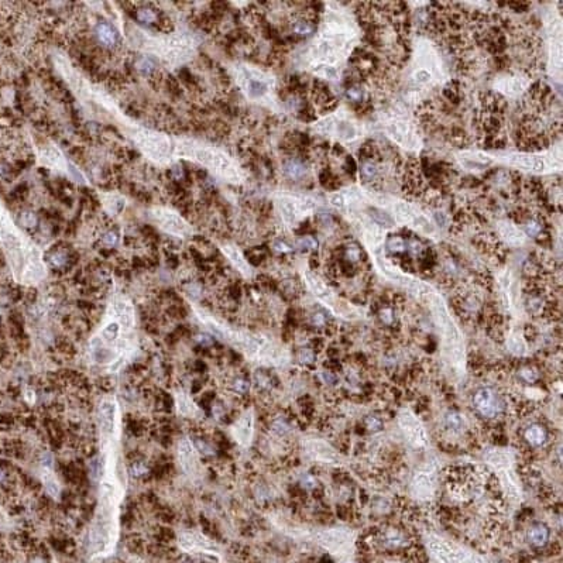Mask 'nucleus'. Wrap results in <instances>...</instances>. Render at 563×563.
Listing matches in <instances>:
<instances>
[{
    "label": "nucleus",
    "instance_id": "2eb2a0df",
    "mask_svg": "<svg viewBox=\"0 0 563 563\" xmlns=\"http://www.w3.org/2000/svg\"><path fill=\"white\" fill-rule=\"evenodd\" d=\"M175 401H177V409H178V412H180L181 415L192 418V416H196L198 414H199L198 407L195 405L194 401H192L187 394L178 393L177 397H175Z\"/></svg>",
    "mask_w": 563,
    "mask_h": 563
},
{
    "label": "nucleus",
    "instance_id": "f704fd0d",
    "mask_svg": "<svg viewBox=\"0 0 563 563\" xmlns=\"http://www.w3.org/2000/svg\"><path fill=\"white\" fill-rule=\"evenodd\" d=\"M180 78H181V80H184L187 85H189V86H194L195 83H196V82H195V78L192 76V74L188 71L187 68H184V69L180 71Z\"/></svg>",
    "mask_w": 563,
    "mask_h": 563
},
{
    "label": "nucleus",
    "instance_id": "4be33fe9",
    "mask_svg": "<svg viewBox=\"0 0 563 563\" xmlns=\"http://www.w3.org/2000/svg\"><path fill=\"white\" fill-rule=\"evenodd\" d=\"M296 246L299 247V250H302V251H316L318 250V240H316V237L314 235H305V236H301L299 239H298V241H296Z\"/></svg>",
    "mask_w": 563,
    "mask_h": 563
},
{
    "label": "nucleus",
    "instance_id": "393cba45",
    "mask_svg": "<svg viewBox=\"0 0 563 563\" xmlns=\"http://www.w3.org/2000/svg\"><path fill=\"white\" fill-rule=\"evenodd\" d=\"M507 346L515 355H525V352H527V344L519 336H511L508 342H507Z\"/></svg>",
    "mask_w": 563,
    "mask_h": 563
},
{
    "label": "nucleus",
    "instance_id": "ddd939ff",
    "mask_svg": "<svg viewBox=\"0 0 563 563\" xmlns=\"http://www.w3.org/2000/svg\"><path fill=\"white\" fill-rule=\"evenodd\" d=\"M527 536H528V542H530L532 546L541 548V546H545V545L548 543V541H549L550 531L545 524L536 523L531 527L530 530H528Z\"/></svg>",
    "mask_w": 563,
    "mask_h": 563
},
{
    "label": "nucleus",
    "instance_id": "cd10ccee",
    "mask_svg": "<svg viewBox=\"0 0 563 563\" xmlns=\"http://www.w3.org/2000/svg\"><path fill=\"white\" fill-rule=\"evenodd\" d=\"M518 377H519L525 384H534V382L538 380V373H536V370L532 369V367H524V369L519 370Z\"/></svg>",
    "mask_w": 563,
    "mask_h": 563
},
{
    "label": "nucleus",
    "instance_id": "79ce46f5",
    "mask_svg": "<svg viewBox=\"0 0 563 563\" xmlns=\"http://www.w3.org/2000/svg\"><path fill=\"white\" fill-rule=\"evenodd\" d=\"M323 380L326 382H335V377H332L330 373H323Z\"/></svg>",
    "mask_w": 563,
    "mask_h": 563
},
{
    "label": "nucleus",
    "instance_id": "2f4dec72",
    "mask_svg": "<svg viewBox=\"0 0 563 563\" xmlns=\"http://www.w3.org/2000/svg\"><path fill=\"white\" fill-rule=\"evenodd\" d=\"M364 425H366V428L369 429V430H371V432H378V430H381L382 428L381 419L374 415L367 416V418L364 419Z\"/></svg>",
    "mask_w": 563,
    "mask_h": 563
},
{
    "label": "nucleus",
    "instance_id": "e433bc0d",
    "mask_svg": "<svg viewBox=\"0 0 563 563\" xmlns=\"http://www.w3.org/2000/svg\"><path fill=\"white\" fill-rule=\"evenodd\" d=\"M233 388L237 391V393H240V394H244L246 391L248 389V382L244 381V380H241V378H239V380H236L235 381V385H233Z\"/></svg>",
    "mask_w": 563,
    "mask_h": 563
},
{
    "label": "nucleus",
    "instance_id": "39448f33",
    "mask_svg": "<svg viewBox=\"0 0 563 563\" xmlns=\"http://www.w3.org/2000/svg\"><path fill=\"white\" fill-rule=\"evenodd\" d=\"M178 460L181 464L182 470L185 471L188 476H195L198 471V453L195 446L191 442V439L184 438L178 443Z\"/></svg>",
    "mask_w": 563,
    "mask_h": 563
},
{
    "label": "nucleus",
    "instance_id": "b1692460",
    "mask_svg": "<svg viewBox=\"0 0 563 563\" xmlns=\"http://www.w3.org/2000/svg\"><path fill=\"white\" fill-rule=\"evenodd\" d=\"M50 262H51V264H53L54 267L57 268H64L67 267L68 264L71 263V258H69V255H68L67 251H62V250H54L53 255L50 257Z\"/></svg>",
    "mask_w": 563,
    "mask_h": 563
},
{
    "label": "nucleus",
    "instance_id": "ea45409f",
    "mask_svg": "<svg viewBox=\"0 0 563 563\" xmlns=\"http://www.w3.org/2000/svg\"><path fill=\"white\" fill-rule=\"evenodd\" d=\"M143 473H144V466H143V464H134L133 466L134 476H141Z\"/></svg>",
    "mask_w": 563,
    "mask_h": 563
},
{
    "label": "nucleus",
    "instance_id": "dca6fc26",
    "mask_svg": "<svg viewBox=\"0 0 563 563\" xmlns=\"http://www.w3.org/2000/svg\"><path fill=\"white\" fill-rule=\"evenodd\" d=\"M41 480H42V484H44V487H46L50 496L53 497V498H58L60 497V484H58L57 479L54 476L53 470L50 469V467H42L41 469Z\"/></svg>",
    "mask_w": 563,
    "mask_h": 563
},
{
    "label": "nucleus",
    "instance_id": "58836bf2",
    "mask_svg": "<svg viewBox=\"0 0 563 563\" xmlns=\"http://www.w3.org/2000/svg\"><path fill=\"white\" fill-rule=\"evenodd\" d=\"M41 463H42V467H51V464H53V457L50 455H44V457L41 459Z\"/></svg>",
    "mask_w": 563,
    "mask_h": 563
},
{
    "label": "nucleus",
    "instance_id": "f8f14e48",
    "mask_svg": "<svg viewBox=\"0 0 563 563\" xmlns=\"http://www.w3.org/2000/svg\"><path fill=\"white\" fill-rule=\"evenodd\" d=\"M96 38L101 42L103 47L106 48H113L117 46L119 42V34L114 30L113 26H110L109 23L102 21L99 24H96Z\"/></svg>",
    "mask_w": 563,
    "mask_h": 563
},
{
    "label": "nucleus",
    "instance_id": "4468645a",
    "mask_svg": "<svg viewBox=\"0 0 563 563\" xmlns=\"http://www.w3.org/2000/svg\"><path fill=\"white\" fill-rule=\"evenodd\" d=\"M524 436H525V441L530 443L531 446L539 448V446L545 445L546 441H548V430L542 425L534 423V425H531V426L525 429Z\"/></svg>",
    "mask_w": 563,
    "mask_h": 563
},
{
    "label": "nucleus",
    "instance_id": "0eeeda50",
    "mask_svg": "<svg viewBox=\"0 0 563 563\" xmlns=\"http://www.w3.org/2000/svg\"><path fill=\"white\" fill-rule=\"evenodd\" d=\"M253 432H254V416L251 411H247L232 426V435L236 439V442L240 443L241 446H248L253 439Z\"/></svg>",
    "mask_w": 563,
    "mask_h": 563
},
{
    "label": "nucleus",
    "instance_id": "c756f323",
    "mask_svg": "<svg viewBox=\"0 0 563 563\" xmlns=\"http://www.w3.org/2000/svg\"><path fill=\"white\" fill-rule=\"evenodd\" d=\"M273 248H274L275 251L278 253V254H291V253H294V248L291 247V244H288L285 240H282V239H277V240H274V243H273Z\"/></svg>",
    "mask_w": 563,
    "mask_h": 563
},
{
    "label": "nucleus",
    "instance_id": "412c9836",
    "mask_svg": "<svg viewBox=\"0 0 563 563\" xmlns=\"http://www.w3.org/2000/svg\"><path fill=\"white\" fill-rule=\"evenodd\" d=\"M267 254L268 248L264 247V246H257V247L248 248L247 251H246L247 260L253 263V264H260L267 257Z\"/></svg>",
    "mask_w": 563,
    "mask_h": 563
},
{
    "label": "nucleus",
    "instance_id": "c03bdc74",
    "mask_svg": "<svg viewBox=\"0 0 563 563\" xmlns=\"http://www.w3.org/2000/svg\"><path fill=\"white\" fill-rule=\"evenodd\" d=\"M31 563H46V562H44V560H42L41 557H35V559H33V560H31Z\"/></svg>",
    "mask_w": 563,
    "mask_h": 563
},
{
    "label": "nucleus",
    "instance_id": "9d476101",
    "mask_svg": "<svg viewBox=\"0 0 563 563\" xmlns=\"http://www.w3.org/2000/svg\"><path fill=\"white\" fill-rule=\"evenodd\" d=\"M307 452L311 457H314L315 460H319V462H336L337 460L333 449L321 441L309 442L307 445Z\"/></svg>",
    "mask_w": 563,
    "mask_h": 563
},
{
    "label": "nucleus",
    "instance_id": "7ed1b4c3",
    "mask_svg": "<svg viewBox=\"0 0 563 563\" xmlns=\"http://www.w3.org/2000/svg\"><path fill=\"white\" fill-rule=\"evenodd\" d=\"M398 423L405 438L416 448H425L428 445V435L421 421L411 411L404 409L398 415Z\"/></svg>",
    "mask_w": 563,
    "mask_h": 563
},
{
    "label": "nucleus",
    "instance_id": "a19ab883",
    "mask_svg": "<svg viewBox=\"0 0 563 563\" xmlns=\"http://www.w3.org/2000/svg\"><path fill=\"white\" fill-rule=\"evenodd\" d=\"M7 523H9V519H7L6 512L0 507V527H5V525H7Z\"/></svg>",
    "mask_w": 563,
    "mask_h": 563
},
{
    "label": "nucleus",
    "instance_id": "72a5a7b5",
    "mask_svg": "<svg viewBox=\"0 0 563 563\" xmlns=\"http://www.w3.org/2000/svg\"><path fill=\"white\" fill-rule=\"evenodd\" d=\"M298 360L302 364H311V363H314V360H315V353L311 349H302L301 352H299V355H298Z\"/></svg>",
    "mask_w": 563,
    "mask_h": 563
},
{
    "label": "nucleus",
    "instance_id": "f3484780",
    "mask_svg": "<svg viewBox=\"0 0 563 563\" xmlns=\"http://www.w3.org/2000/svg\"><path fill=\"white\" fill-rule=\"evenodd\" d=\"M443 422H445V426H446L448 430H450V432H459V430H462L464 428V416L460 412H457V411H450V412H448L445 415Z\"/></svg>",
    "mask_w": 563,
    "mask_h": 563
},
{
    "label": "nucleus",
    "instance_id": "a878e982",
    "mask_svg": "<svg viewBox=\"0 0 563 563\" xmlns=\"http://www.w3.org/2000/svg\"><path fill=\"white\" fill-rule=\"evenodd\" d=\"M136 19L140 21V23H144V24H150V23L158 21L157 14H155L154 10H153V9H147V7L139 9V10H137V14H136Z\"/></svg>",
    "mask_w": 563,
    "mask_h": 563
},
{
    "label": "nucleus",
    "instance_id": "9b49d317",
    "mask_svg": "<svg viewBox=\"0 0 563 563\" xmlns=\"http://www.w3.org/2000/svg\"><path fill=\"white\" fill-rule=\"evenodd\" d=\"M307 164L308 161L302 160V158L289 157L288 160L284 162V174L292 181H299L307 175V171H308Z\"/></svg>",
    "mask_w": 563,
    "mask_h": 563
},
{
    "label": "nucleus",
    "instance_id": "a211bd4d",
    "mask_svg": "<svg viewBox=\"0 0 563 563\" xmlns=\"http://www.w3.org/2000/svg\"><path fill=\"white\" fill-rule=\"evenodd\" d=\"M382 542H384L385 546L396 549V548L405 546V543H407V538L402 535V532H400V531L388 530L385 534H384V536H382Z\"/></svg>",
    "mask_w": 563,
    "mask_h": 563
},
{
    "label": "nucleus",
    "instance_id": "37998d69",
    "mask_svg": "<svg viewBox=\"0 0 563 563\" xmlns=\"http://www.w3.org/2000/svg\"><path fill=\"white\" fill-rule=\"evenodd\" d=\"M26 396H27V400H28V401H30V402L34 401V393H33V391H27Z\"/></svg>",
    "mask_w": 563,
    "mask_h": 563
},
{
    "label": "nucleus",
    "instance_id": "f257e3e1",
    "mask_svg": "<svg viewBox=\"0 0 563 563\" xmlns=\"http://www.w3.org/2000/svg\"><path fill=\"white\" fill-rule=\"evenodd\" d=\"M428 548L441 563H482L473 553L438 536H429Z\"/></svg>",
    "mask_w": 563,
    "mask_h": 563
},
{
    "label": "nucleus",
    "instance_id": "1a4fd4ad",
    "mask_svg": "<svg viewBox=\"0 0 563 563\" xmlns=\"http://www.w3.org/2000/svg\"><path fill=\"white\" fill-rule=\"evenodd\" d=\"M117 407L113 400H105L99 405V425L103 434L112 435L116 429Z\"/></svg>",
    "mask_w": 563,
    "mask_h": 563
},
{
    "label": "nucleus",
    "instance_id": "473e14b6",
    "mask_svg": "<svg viewBox=\"0 0 563 563\" xmlns=\"http://www.w3.org/2000/svg\"><path fill=\"white\" fill-rule=\"evenodd\" d=\"M266 91H267V86L260 80H251L250 82V94L253 96H262V95L266 94Z\"/></svg>",
    "mask_w": 563,
    "mask_h": 563
},
{
    "label": "nucleus",
    "instance_id": "20e7f679",
    "mask_svg": "<svg viewBox=\"0 0 563 563\" xmlns=\"http://www.w3.org/2000/svg\"><path fill=\"white\" fill-rule=\"evenodd\" d=\"M180 546L185 552H201V553H212L214 552V545L208 538L201 535L199 532L187 531L180 535Z\"/></svg>",
    "mask_w": 563,
    "mask_h": 563
},
{
    "label": "nucleus",
    "instance_id": "f03ea898",
    "mask_svg": "<svg viewBox=\"0 0 563 563\" xmlns=\"http://www.w3.org/2000/svg\"><path fill=\"white\" fill-rule=\"evenodd\" d=\"M473 407L483 418H497L504 411V401L501 396L491 387L479 388L473 396Z\"/></svg>",
    "mask_w": 563,
    "mask_h": 563
},
{
    "label": "nucleus",
    "instance_id": "6ab92c4d",
    "mask_svg": "<svg viewBox=\"0 0 563 563\" xmlns=\"http://www.w3.org/2000/svg\"><path fill=\"white\" fill-rule=\"evenodd\" d=\"M120 328L121 326L119 322H109L106 326L101 330V337L103 339V342H116L120 336Z\"/></svg>",
    "mask_w": 563,
    "mask_h": 563
},
{
    "label": "nucleus",
    "instance_id": "a18cd8bd",
    "mask_svg": "<svg viewBox=\"0 0 563 563\" xmlns=\"http://www.w3.org/2000/svg\"><path fill=\"white\" fill-rule=\"evenodd\" d=\"M178 563H192L191 560H188V559H182V560H180Z\"/></svg>",
    "mask_w": 563,
    "mask_h": 563
},
{
    "label": "nucleus",
    "instance_id": "c9c22d12",
    "mask_svg": "<svg viewBox=\"0 0 563 563\" xmlns=\"http://www.w3.org/2000/svg\"><path fill=\"white\" fill-rule=\"evenodd\" d=\"M103 243L106 244L107 248L112 247V246H116L117 244V235L114 233V232H107L106 235L103 236Z\"/></svg>",
    "mask_w": 563,
    "mask_h": 563
},
{
    "label": "nucleus",
    "instance_id": "5701e85b",
    "mask_svg": "<svg viewBox=\"0 0 563 563\" xmlns=\"http://www.w3.org/2000/svg\"><path fill=\"white\" fill-rule=\"evenodd\" d=\"M136 69L140 74L144 75V76H151L155 71L154 61L151 60V58H148V57H143V58H140V60L136 62Z\"/></svg>",
    "mask_w": 563,
    "mask_h": 563
},
{
    "label": "nucleus",
    "instance_id": "6e6552de",
    "mask_svg": "<svg viewBox=\"0 0 563 563\" xmlns=\"http://www.w3.org/2000/svg\"><path fill=\"white\" fill-rule=\"evenodd\" d=\"M435 489V473L434 470H421L418 471L412 480V493L418 498L426 500L432 496Z\"/></svg>",
    "mask_w": 563,
    "mask_h": 563
},
{
    "label": "nucleus",
    "instance_id": "7c9ffc66",
    "mask_svg": "<svg viewBox=\"0 0 563 563\" xmlns=\"http://www.w3.org/2000/svg\"><path fill=\"white\" fill-rule=\"evenodd\" d=\"M378 318H380V321H381L384 325H391V323L394 322V319H396L394 309L391 308V307H384V308L380 309V312H378Z\"/></svg>",
    "mask_w": 563,
    "mask_h": 563
},
{
    "label": "nucleus",
    "instance_id": "bb28decb",
    "mask_svg": "<svg viewBox=\"0 0 563 563\" xmlns=\"http://www.w3.org/2000/svg\"><path fill=\"white\" fill-rule=\"evenodd\" d=\"M311 322L315 328H323L328 325V314L325 311H314L312 315H311Z\"/></svg>",
    "mask_w": 563,
    "mask_h": 563
},
{
    "label": "nucleus",
    "instance_id": "423d86ee",
    "mask_svg": "<svg viewBox=\"0 0 563 563\" xmlns=\"http://www.w3.org/2000/svg\"><path fill=\"white\" fill-rule=\"evenodd\" d=\"M350 541H352L350 534L340 530L326 531V532H322L319 535V542L333 553H339V552L348 549Z\"/></svg>",
    "mask_w": 563,
    "mask_h": 563
},
{
    "label": "nucleus",
    "instance_id": "c85d7f7f",
    "mask_svg": "<svg viewBox=\"0 0 563 563\" xmlns=\"http://www.w3.org/2000/svg\"><path fill=\"white\" fill-rule=\"evenodd\" d=\"M164 82H165V86H167L168 92L172 95V96H177V98L182 96L181 86H180L178 80L175 79L174 76H168V78H165Z\"/></svg>",
    "mask_w": 563,
    "mask_h": 563
},
{
    "label": "nucleus",
    "instance_id": "aec40b11",
    "mask_svg": "<svg viewBox=\"0 0 563 563\" xmlns=\"http://www.w3.org/2000/svg\"><path fill=\"white\" fill-rule=\"evenodd\" d=\"M369 214H370V218H371V219H373V221H374L377 225H380V226H384V228H389V226H393V225H394V221H393V218H391L389 214L385 213V212L380 210V209H375V208L369 209Z\"/></svg>",
    "mask_w": 563,
    "mask_h": 563
},
{
    "label": "nucleus",
    "instance_id": "4c0bfd02",
    "mask_svg": "<svg viewBox=\"0 0 563 563\" xmlns=\"http://www.w3.org/2000/svg\"><path fill=\"white\" fill-rule=\"evenodd\" d=\"M302 484H304L307 489H312V487H315L316 486V482L315 479L311 476V474H305V477L302 479Z\"/></svg>",
    "mask_w": 563,
    "mask_h": 563
}]
</instances>
